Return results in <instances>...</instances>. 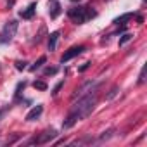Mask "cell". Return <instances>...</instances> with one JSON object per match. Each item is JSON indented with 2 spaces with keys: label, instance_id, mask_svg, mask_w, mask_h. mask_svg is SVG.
Returning <instances> with one entry per match:
<instances>
[{
  "label": "cell",
  "instance_id": "2e32d148",
  "mask_svg": "<svg viewBox=\"0 0 147 147\" xmlns=\"http://www.w3.org/2000/svg\"><path fill=\"white\" fill-rule=\"evenodd\" d=\"M131 38H133V35H131V33H125V35L119 38V47H121V45H125V43H128Z\"/></svg>",
  "mask_w": 147,
  "mask_h": 147
},
{
  "label": "cell",
  "instance_id": "4fadbf2b",
  "mask_svg": "<svg viewBox=\"0 0 147 147\" xmlns=\"http://www.w3.org/2000/svg\"><path fill=\"white\" fill-rule=\"evenodd\" d=\"M45 62H47V57H45V55H42V57H40V59H38L33 66H30V69H31V71H36V69H40Z\"/></svg>",
  "mask_w": 147,
  "mask_h": 147
},
{
  "label": "cell",
  "instance_id": "30bf717a",
  "mask_svg": "<svg viewBox=\"0 0 147 147\" xmlns=\"http://www.w3.org/2000/svg\"><path fill=\"white\" fill-rule=\"evenodd\" d=\"M114 133H116V130H114V128H109V130L102 131V133H100V137H99V142H106V140L113 138V137H114Z\"/></svg>",
  "mask_w": 147,
  "mask_h": 147
},
{
  "label": "cell",
  "instance_id": "8992f818",
  "mask_svg": "<svg viewBox=\"0 0 147 147\" xmlns=\"http://www.w3.org/2000/svg\"><path fill=\"white\" fill-rule=\"evenodd\" d=\"M83 50H85V47H83V45H80V47H71L67 52H64V54H62L61 62L64 64V62H67V61H71V59H75V57H76V55H80Z\"/></svg>",
  "mask_w": 147,
  "mask_h": 147
},
{
  "label": "cell",
  "instance_id": "3957f363",
  "mask_svg": "<svg viewBox=\"0 0 147 147\" xmlns=\"http://www.w3.org/2000/svg\"><path fill=\"white\" fill-rule=\"evenodd\" d=\"M97 87H99V82L88 80V82H85L83 85H80V87L75 90V94L71 95V99H73V100H76V99H80V97H83V95H87V94H90V92H95Z\"/></svg>",
  "mask_w": 147,
  "mask_h": 147
},
{
  "label": "cell",
  "instance_id": "5bb4252c",
  "mask_svg": "<svg viewBox=\"0 0 147 147\" xmlns=\"http://www.w3.org/2000/svg\"><path fill=\"white\" fill-rule=\"evenodd\" d=\"M118 94H119V87H118V85H114V87L109 90V94L106 95V99H107V100H113V99H114Z\"/></svg>",
  "mask_w": 147,
  "mask_h": 147
},
{
  "label": "cell",
  "instance_id": "8fae6325",
  "mask_svg": "<svg viewBox=\"0 0 147 147\" xmlns=\"http://www.w3.org/2000/svg\"><path fill=\"white\" fill-rule=\"evenodd\" d=\"M61 9H62V7H61V4H59V2H54V4H52V9H50V12H49V14H50V18H52V19H55V18L61 14Z\"/></svg>",
  "mask_w": 147,
  "mask_h": 147
},
{
  "label": "cell",
  "instance_id": "d6986e66",
  "mask_svg": "<svg viewBox=\"0 0 147 147\" xmlns=\"http://www.w3.org/2000/svg\"><path fill=\"white\" fill-rule=\"evenodd\" d=\"M26 61H16V69L18 71H23V69H26Z\"/></svg>",
  "mask_w": 147,
  "mask_h": 147
},
{
  "label": "cell",
  "instance_id": "52a82bcc",
  "mask_svg": "<svg viewBox=\"0 0 147 147\" xmlns=\"http://www.w3.org/2000/svg\"><path fill=\"white\" fill-rule=\"evenodd\" d=\"M42 113H43V106H42V104L35 106V107L26 114V121H35V119H38V118L42 116Z\"/></svg>",
  "mask_w": 147,
  "mask_h": 147
},
{
  "label": "cell",
  "instance_id": "5b68a950",
  "mask_svg": "<svg viewBox=\"0 0 147 147\" xmlns=\"http://www.w3.org/2000/svg\"><path fill=\"white\" fill-rule=\"evenodd\" d=\"M55 137H57V131H55V130H45L40 137H36V138H33V140H30V144H36V145L49 144V142H52Z\"/></svg>",
  "mask_w": 147,
  "mask_h": 147
},
{
  "label": "cell",
  "instance_id": "44dd1931",
  "mask_svg": "<svg viewBox=\"0 0 147 147\" xmlns=\"http://www.w3.org/2000/svg\"><path fill=\"white\" fill-rule=\"evenodd\" d=\"M90 64H92V62H85V64H83V66H82V67H80L78 71H80V73H83V71H87V69L90 67Z\"/></svg>",
  "mask_w": 147,
  "mask_h": 147
},
{
  "label": "cell",
  "instance_id": "7a4b0ae2",
  "mask_svg": "<svg viewBox=\"0 0 147 147\" xmlns=\"http://www.w3.org/2000/svg\"><path fill=\"white\" fill-rule=\"evenodd\" d=\"M18 28H19V23H18L16 19L9 21V23L4 26L2 33H0V43H7V42H11V40L14 38V35H16Z\"/></svg>",
  "mask_w": 147,
  "mask_h": 147
},
{
  "label": "cell",
  "instance_id": "ba28073f",
  "mask_svg": "<svg viewBox=\"0 0 147 147\" xmlns=\"http://www.w3.org/2000/svg\"><path fill=\"white\" fill-rule=\"evenodd\" d=\"M59 36H61V33H59V31H54V33H50V36H49V50H50V52H54V50L57 49Z\"/></svg>",
  "mask_w": 147,
  "mask_h": 147
},
{
  "label": "cell",
  "instance_id": "6da1fadb",
  "mask_svg": "<svg viewBox=\"0 0 147 147\" xmlns=\"http://www.w3.org/2000/svg\"><path fill=\"white\" fill-rule=\"evenodd\" d=\"M95 104H97V94H95V92H94V94L90 92V94H87V95H83V97L78 99V102L73 106L71 113H75L80 119H83V118H87V116L92 114Z\"/></svg>",
  "mask_w": 147,
  "mask_h": 147
},
{
  "label": "cell",
  "instance_id": "e0dca14e",
  "mask_svg": "<svg viewBox=\"0 0 147 147\" xmlns=\"http://www.w3.org/2000/svg\"><path fill=\"white\" fill-rule=\"evenodd\" d=\"M33 87H35L36 90H42V92H43V90H47V83H45V82H42V80L35 82V83H33Z\"/></svg>",
  "mask_w": 147,
  "mask_h": 147
},
{
  "label": "cell",
  "instance_id": "9c48e42d",
  "mask_svg": "<svg viewBox=\"0 0 147 147\" xmlns=\"http://www.w3.org/2000/svg\"><path fill=\"white\" fill-rule=\"evenodd\" d=\"M35 11H36V4L33 2V4L28 5L26 11H21V18H23V19H31V18L35 16Z\"/></svg>",
  "mask_w": 147,
  "mask_h": 147
},
{
  "label": "cell",
  "instance_id": "7c38bea8",
  "mask_svg": "<svg viewBox=\"0 0 147 147\" xmlns=\"http://www.w3.org/2000/svg\"><path fill=\"white\" fill-rule=\"evenodd\" d=\"M131 18H133V14H131V12H128V14H123V16L116 18V19H114V23H116V24H125V23H126L128 19H131Z\"/></svg>",
  "mask_w": 147,
  "mask_h": 147
},
{
  "label": "cell",
  "instance_id": "603a6c76",
  "mask_svg": "<svg viewBox=\"0 0 147 147\" xmlns=\"http://www.w3.org/2000/svg\"><path fill=\"white\" fill-rule=\"evenodd\" d=\"M7 2H9V5H12V4H14V0H7Z\"/></svg>",
  "mask_w": 147,
  "mask_h": 147
},
{
  "label": "cell",
  "instance_id": "ffe728a7",
  "mask_svg": "<svg viewBox=\"0 0 147 147\" xmlns=\"http://www.w3.org/2000/svg\"><path fill=\"white\" fill-rule=\"evenodd\" d=\"M62 87H64V82H59V83L54 87V92H52V95H57V94H59V90H61Z\"/></svg>",
  "mask_w": 147,
  "mask_h": 147
},
{
  "label": "cell",
  "instance_id": "7402d4cb",
  "mask_svg": "<svg viewBox=\"0 0 147 147\" xmlns=\"http://www.w3.org/2000/svg\"><path fill=\"white\" fill-rule=\"evenodd\" d=\"M7 113V107H4V109H0V119H2V116Z\"/></svg>",
  "mask_w": 147,
  "mask_h": 147
},
{
  "label": "cell",
  "instance_id": "ac0fdd59",
  "mask_svg": "<svg viewBox=\"0 0 147 147\" xmlns=\"http://www.w3.org/2000/svg\"><path fill=\"white\" fill-rule=\"evenodd\" d=\"M57 71H59L57 67H47V69L43 71V75H45V76H54L55 73H57Z\"/></svg>",
  "mask_w": 147,
  "mask_h": 147
},
{
  "label": "cell",
  "instance_id": "277c9868",
  "mask_svg": "<svg viewBox=\"0 0 147 147\" xmlns=\"http://www.w3.org/2000/svg\"><path fill=\"white\" fill-rule=\"evenodd\" d=\"M67 16L76 24H83L87 21V7H73L67 11Z\"/></svg>",
  "mask_w": 147,
  "mask_h": 147
},
{
  "label": "cell",
  "instance_id": "9a60e30c",
  "mask_svg": "<svg viewBox=\"0 0 147 147\" xmlns=\"http://www.w3.org/2000/svg\"><path fill=\"white\" fill-rule=\"evenodd\" d=\"M145 69H147V66L144 64L142 69H140V75H138V85H144L145 83Z\"/></svg>",
  "mask_w": 147,
  "mask_h": 147
}]
</instances>
